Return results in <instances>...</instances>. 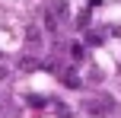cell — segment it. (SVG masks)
Returning <instances> with one entry per match:
<instances>
[{
	"mask_svg": "<svg viewBox=\"0 0 121 118\" xmlns=\"http://www.w3.org/2000/svg\"><path fill=\"white\" fill-rule=\"evenodd\" d=\"M89 80H92V83H102V70L92 67V70H89Z\"/></svg>",
	"mask_w": 121,
	"mask_h": 118,
	"instance_id": "obj_6",
	"label": "cell"
},
{
	"mask_svg": "<svg viewBox=\"0 0 121 118\" xmlns=\"http://www.w3.org/2000/svg\"><path fill=\"white\" fill-rule=\"evenodd\" d=\"M48 10L54 13L60 22H67V19H70V3H67V0H48Z\"/></svg>",
	"mask_w": 121,
	"mask_h": 118,
	"instance_id": "obj_2",
	"label": "cell"
},
{
	"mask_svg": "<svg viewBox=\"0 0 121 118\" xmlns=\"http://www.w3.org/2000/svg\"><path fill=\"white\" fill-rule=\"evenodd\" d=\"M29 102H32L35 109H42V105H45V99H42V96H29Z\"/></svg>",
	"mask_w": 121,
	"mask_h": 118,
	"instance_id": "obj_8",
	"label": "cell"
},
{
	"mask_svg": "<svg viewBox=\"0 0 121 118\" xmlns=\"http://www.w3.org/2000/svg\"><path fill=\"white\" fill-rule=\"evenodd\" d=\"M26 42H29V48H38L42 45V26H26Z\"/></svg>",
	"mask_w": 121,
	"mask_h": 118,
	"instance_id": "obj_3",
	"label": "cell"
},
{
	"mask_svg": "<svg viewBox=\"0 0 121 118\" xmlns=\"http://www.w3.org/2000/svg\"><path fill=\"white\" fill-rule=\"evenodd\" d=\"M19 67H22V70H32V67H35V61H32V57H22V61H19Z\"/></svg>",
	"mask_w": 121,
	"mask_h": 118,
	"instance_id": "obj_7",
	"label": "cell"
},
{
	"mask_svg": "<svg viewBox=\"0 0 121 118\" xmlns=\"http://www.w3.org/2000/svg\"><path fill=\"white\" fill-rule=\"evenodd\" d=\"M83 57H86V48H83V45H77V42H73V45H70V61H73V64H80Z\"/></svg>",
	"mask_w": 121,
	"mask_h": 118,
	"instance_id": "obj_5",
	"label": "cell"
},
{
	"mask_svg": "<svg viewBox=\"0 0 121 118\" xmlns=\"http://www.w3.org/2000/svg\"><path fill=\"white\" fill-rule=\"evenodd\" d=\"M112 109H115V99H112V96H96V99H89V102H86V112H89V115H96V118L112 115Z\"/></svg>",
	"mask_w": 121,
	"mask_h": 118,
	"instance_id": "obj_1",
	"label": "cell"
},
{
	"mask_svg": "<svg viewBox=\"0 0 121 118\" xmlns=\"http://www.w3.org/2000/svg\"><path fill=\"white\" fill-rule=\"evenodd\" d=\"M10 77V70H6V64H0V80H6Z\"/></svg>",
	"mask_w": 121,
	"mask_h": 118,
	"instance_id": "obj_9",
	"label": "cell"
},
{
	"mask_svg": "<svg viewBox=\"0 0 121 118\" xmlns=\"http://www.w3.org/2000/svg\"><path fill=\"white\" fill-rule=\"evenodd\" d=\"M60 83H64V86H70V89H80V86H83V80H80V77L73 74L70 67H67V70H60Z\"/></svg>",
	"mask_w": 121,
	"mask_h": 118,
	"instance_id": "obj_4",
	"label": "cell"
}]
</instances>
